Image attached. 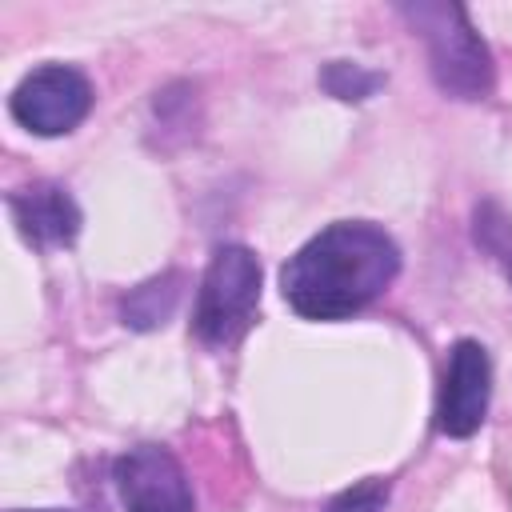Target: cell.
I'll use <instances>...</instances> for the list:
<instances>
[{
    "instance_id": "cell-4",
    "label": "cell",
    "mask_w": 512,
    "mask_h": 512,
    "mask_svg": "<svg viewBox=\"0 0 512 512\" xmlns=\"http://www.w3.org/2000/svg\"><path fill=\"white\" fill-rule=\"evenodd\" d=\"M8 108L20 128L36 136H64L88 116L92 84L72 64H44L16 84V92L8 96Z\"/></svg>"
},
{
    "instance_id": "cell-9",
    "label": "cell",
    "mask_w": 512,
    "mask_h": 512,
    "mask_svg": "<svg viewBox=\"0 0 512 512\" xmlns=\"http://www.w3.org/2000/svg\"><path fill=\"white\" fill-rule=\"evenodd\" d=\"M472 236H476V244L504 268V276H508V284H512V216H508L500 204L484 200V204H476V212H472Z\"/></svg>"
},
{
    "instance_id": "cell-6",
    "label": "cell",
    "mask_w": 512,
    "mask_h": 512,
    "mask_svg": "<svg viewBox=\"0 0 512 512\" xmlns=\"http://www.w3.org/2000/svg\"><path fill=\"white\" fill-rule=\"evenodd\" d=\"M116 496L124 512H192V488L180 460L160 444L128 448L116 468Z\"/></svg>"
},
{
    "instance_id": "cell-3",
    "label": "cell",
    "mask_w": 512,
    "mask_h": 512,
    "mask_svg": "<svg viewBox=\"0 0 512 512\" xmlns=\"http://www.w3.org/2000/svg\"><path fill=\"white\" fill-rule=\"evenodd\" d=\"M260 304V260L244 244H220L208 260L196 296V336L204 344H236L256 320Z\"/></svg>"
},
{
    "instance_id": "cell-5",
    "label": "cell",
    "mask_w": 512,
    "mask_h": 512,
    "mask_svg": "<svg viewBox=\"0 0 512 512\" xmlns=\"http://www.w3.org/2000/svg\"><path fill=\"white\" fill-rule=\"evenodd\" d=\"M492 396V360L476 340H456L436 392V428L452 440L472 436L488 416Z\"/></svg>"
},
{
    "instance_id": "cell-2",
    "label": "cell",
    "mask_w": 512,
    "mask_h": 512,
    "mask_svg": "<svg viewBox=\"0 0 512 512\" xmlns=\"http://www.w3.org/2000/svg\"><path fill=\"white\" fill-rule=\"evenodd\" d=\"M400 16L428 44L432 80L444 96L484 100L496 84V64L460 4H400Z\"/></svg>"
},
{
    "instance_id": "cell-1",
    "label": "cell",
    "mask_w": 512,
    "mask_h": 512,
    "mask_svg": "<svg viewBox=\"0 0 512 512\" xmlns=\"http://www.w3.org/2000/svg\"><path fill=\"white\" fill-rule=\"evenodd\" d=\"M400 272L396 240L372 220H336L320 228L280 268V292L304 320H344L388 292Z\"/></svg>"
},
{
    "instance_id": "cell-10",
    "label": "cell",
    "mask_w": 512,
    "mask_h": 512,
    "mask_svg": "<svg viewBox=\"0 0 512 512\" xmlns=\"http://www.w3.org/2000/svg\"><path fill=\"white\" fill-rule=\"evenodd\" d=\"M320 84H324L336 100H364V96H372V92L384 84V76H380V72H368V68H360V64H348V60H332V64L320 72Z\"/></svg>"
},
{
    "instance_id": "cell-7",
    "label": "cell",
    "mask_w": 512,
    "mask_h": 512,
    "mask_svg": "<svg viewBox=\"0 0 512 512\" xmlns=\"http://www.w3.org/2000/svg\"><path fill=\"white\" fill-rule=\"evenodd\" d=\"M8 208L32 248H64L80 232V208L60 184H28L8 200Z\"/></svg>"
},
{
    "instance_id": "cell-11",
    "label": "cell",
    "mask_w": 512,
    "mask_h": 512,
    "mask_svg": "<svg viewBox=\"0 0 512 512\" xmlns=\"http://www.w3.org/2000/svg\"><path fill=\"white\" fill-rule=\"evenodd\" d=\"M388 504V484L384 480H360L352 488H344L324 512H384Z\"/></svg>"
},
{
    "instance_id": "cell-8",
    "label": "cell",
    "mask_w": 512,
    "mask_h": 512,
    "mask_svg": "<svg viewBox=\"0 0 512 512\" xmlns=\"http://www.w3.org/2000/svg\"><path fill=\"white\" fill-rule=\"evenodd\" d=\"M180 284H184L180 272H164V276L132 288V296H124V324H132V328L164 324L172 316L176 300H180Z\"/></svg>"
},
{
    "instance_id": "cell-12",
    "label": "cell",
    "mask_w": 512,
    "mask_h": 512,
    "mask_svg": "<svg viewBox=\"0 0 512 512\" xmlns=\"http://www.w3.org/2000/svg\"><path fill=\"white\" fill-rule=\"evenodd\" d=\"M48 512H52V508H48Z\"/></svg>"
}]
</instances>
